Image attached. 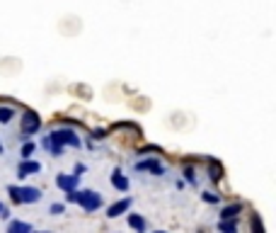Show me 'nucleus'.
<instances>
[{
	"label": "nucleus",
	"instance_id": "1",
	"mask_svg": "<svg viewBox=\"0 0 276 233\" xmlns=\"http://www.w3.org/2000/svg\"><path fill=\"white\" fill-rule=\"evenodd\" d=\"M68 199L77 202L85 211H97L102 207V194H97L95 189H83V192L73 189V192H68Z\"/></svg>",
	"mask_w": 276,
	"mask_h": 233
},
{
	"label": "nucleus",
	"instance_id": "2",
	"mask_svg": "<svg viewBox=\"0 0 276 233\" xmlns=\"http://www.w3.org/2000/svg\"><path fill=\"white\" fill-rule=\"evenodd\" d=\"M10 197L15 204H34L42 199V189L39 187H20V185H10L8 187Z\"/></svg>",
	"mask_w": 276,
	"mask_h": 233
},
{
	"label": "nucleus",
	"instance_id": "3",
	"mask_svg": "<svg viewBox=\"0 0 276 233\" xmlns=\"http://www.w3.org/2000/svg\"><path fill=\"white\" fill-rule=\"evenodd\" d=\"M49 136H51L54 141H58L61 146H70V148H80V144H83V139H80L73 129H63V126L54 129Z\"/></svg>",
	"mask_w": 276,
	"mask_h": 233
},
{
	"label": "nucleus",
	"instance_id": "4",
	"mask_svg": "<svg viewBox=\"0 0 276 233\" xmlns=\"http://www.w3.org/2000/svg\"><path fill=\"white\" fill-rule=\"evenodd\" d=\"M42 129V119H39V114L32 110H24L22 114V139H29L34 134Z\"/></svg>",
	"mask_w": 276,
	"mask_h": 233
},
{
	"label": "nucleus",
	"instance_id": "5",
	"mask_svg": "<svg viewBox=\"0 0 276 233\" xmlns=\"http://www.w3.org/2000/svg\"><path fill=\"white\" fill-rule=\"evenodd\" d=\"M136 170L141 173H153V175H165V165L160 163V158H145V160H138L136 163Z\"/></svg>",
	"mask_w": 276,
	"mask_h": 233
},
{
	"label": "nucleus",
	"instance_id": "6",
	"mask_svg": "<svg viewBox=\"0 0 276 233\" xmlns=\"http://www.w3.org/2000/svg\"><path fill=\"white\" fill-rule=\"evenodd\" d=\"M42 170V165L36 163V160H32V158H22V163L17 165V178H29V175H36Z\"/></svg>",
	"mask_w": 276,
	"mask_h": 233
},
{
	"label": "nucleus",
	"instance_id": "7",
	"mask_svg": "<svg viewBox=\"0 0 276 233\" xmlns=\"http://www.w3.org/2000/svg\"><path fill=\"white\" fill-rule=\"evenodd\" d=\"M77 180H80V175H56V185L63 189V192H73V189H77Z\"/></svg>",
	"mask_w": 276,
	"mask_h": 233
},
{
	"label": "nucleus",
	"instance_id": "8",
	"mask_svg": "<svg viewBox=\"0 0 276 233\" xmlns=\"http://www.w3.org/2000/svg\"><path fill=\"white\" fill-rule=\"evenodd\" d=\"M129 207H131V197H124V199L114 202L109 209H107V216H109V219H116V216L126 214V211H129Z\"/></svg>",
	"mask_w": 276,
	"mask_h": 233
},
{
	"label": "nucleus",
	"instance_id": "9",
	"mask_svg": "<svg viewBox=\"0 0 276 233\" xmlns=\"http://www.w3.org/2000/svg\"><path fill=\"white\" fill-rule=\"evenodd\" d=\"M111 185H114V189H119V192H126V189H129V178L124 175L119 168L111 173Z\"/></svg>",
	"mask_w": 276,
	"mask_h": 233
},
{
	"label": "nucleus",
	"instance_id": "10",
	"mask_svg": "<svg viewBox=\"0 0 276 233\" xmlns=\"http://www.w3.org/2000/svg\"><path fill=\"white\" fill-rule=\"evenodd\" d=\"M42 146H44L51 155H56V158H58V155H63V146L58 144V141H54L51 136H44V139H42Z\"/></svg>",
	"mask_w": 276,
	"mask_h": 233
},
{
	"label": "nucleus",
	"instance_id": "11",
	"mask_svg": "<svg viewBox=\"0 0 276 233\" xmlns=\"http://www.w3.org/2000/svg\"><path fill=\"white\" fill-rule=\"evenodd\" d=\"M129 226H131L133 231H138V233H143L145 228H148L145 219L143 216H138V214H129Z\"/></svg>",
	"mask_w": 276,
	"mask_h": 233
},
{
	"label": "nucleus",
	"instance_id": "12",
	"mask_svg": "<svg viewBox=\"0 0 276 233\" xmlns=\"http://www.w3.org/2000/svg\"><path fill=\"white\" fill-rule=\"evenodd\" d=\"M240 211H243V204H230V207H225L221 211V219H238Z\"/></svg>",
	"mask_w": 276,
	"mask_h": 233
},
{
	"label": "nucleus",
	"instance_id": "13",
	"mask_svg": "<svg viewBox=\"0 0 276 233\" xmlns=\"http://www.w3.org/2000/svg\"><path fill=\"white\" fill-rule=\"evenodd\" d=\"M34 226L32 223H27V221H12L10 226H8V231L10 233H29Z\"/></svg>",
	"mask_w": 276,
	"mask_h": 233
},
{
	"label": "nucleus",
	"instance_id": "14",
	"mask_svg": "<svg viewBox=\"0 0 276 233\" xmlns=\"http://www.w3.org/2000/svg\"><path fill=\"white\" fill-rule=\"evenodd\" d=\"M209 173H211V180H213V182H218V180L223 178L221 163H216V160H209Z\"/></svg>",
	"mask_w": 276,
	"mask_h": 233
},
{
	"label": "nucleus",
	"instance_id": "15",
	"mask_svg": "<svg viewBox=\"0 0 276 233\" xmlns=\"http://www.w3.org/2000/svg\"><path fill=\"white\" fill-rule=\"evenodd\" d=\"M15 117V107H0V124H10Z\"/></svg>",
	"mask_w": 276,
	"mask_h": 233
},
{
	"label": "nucleus",
	"instance_id": "16",
	"mask_svg": "<svg viewBox=\"0 0 276 233\" xmlns=\"http://www.w3.org/2000/svg\"><path fill=\"white\" fill-rule=\"evenodd\" d=\"M221 228H223V231H228V233H232L235 228H238V226H235V221H232V219H223V221H221Z\"/></svg>",
	"mask_w": 276,
	"mask_h": 233
},
{
	"label": "nucleus",
	"instance_id": "17",
	"mask_svg": "<svg viewBox=\"0 0 276 233\" xmlns=\"http://www.w3.org/2000/svg\"><path fill=\"white\" fill-rule=\"evenodd\" d=\"M32 153H34V144L27 141V144L22 146V158H32Z\"/></svg>",
	"mask_w": 276,
	"mask_h": 233
},
{
	"label": "nucleus",
	"instance_id": "18",
	"mask_svg": "<svg viewBox=\"0 0 276 233\" xmlns=\"http://www.w3.org/2000/svg\"><path fill=\"white\" fill-rule=\"evenodd\" d=\"M204 202H209V204H216V202H218V194H211V192H204Z\"/></svg>",
	"mask_w": 276,
	"mask_h": 233
},
{
	"label": "nucleus",
	"instance_id": "19",
	"mask_svg": "<svg viewBox=\"0 0 276 233\" xmlns=\"http://www.w3.org/2000/svg\"><path fill=\"white\" fill-rule=\"evenodd\" d=\"M51 214H56V216H58V214H63V211H66V207H63V204H51Z\"/></svg>",
	"mask_w": 276,
	"mask_h": 233
},
{
	"label": "nucleus",
	"instance_id": "20",
	"mask_svg": "<svg viewBox=\"0 0 276 233\" xmlns=\"http://www.w3.org/2000/svg\"><path fill=\"white\" fill-rule=\"evenodd\" d=\"M252 228H254V231H257V228H259V231L264 233V226H262V223H259V219H257V216H254V219H252Z\"/></svg>",
	"mask_w": 276,
	"mask_h": 233
},
{
	"label": "nucleus",
	"instance_id": "21",
	"mask_svg": "<svg viewBox=\"0 0 276 233\" xmlns=\"http://www.w3.org/2000/svg\"><path fill=\"white\" fill-rule=\"evenodd\" d=\"M85 170H88V168L83 165V163H77V165H75V175H83V173H85Z\"/></svg>",
	"mask_w": 276,
	"mask_h": 233
},
{
	"label": "nucleus",
	"instance_id": "22",
	"mask_svg": "<svg viewBox=\"0 0 276 233\" xmlns=\"http://www.w3.org/2000/svg\"><path fill=\"white\" fill-rule=\"evenodd\" d=\"M187 180H189V182H191V185L196 182V180H194V173H191V170H187Z\"/></svg>",
	"mask_w": 276,
	"mask_h": 233
},
{
	"label": "nucleus",
	"instance_id": "23",
	"mask_svg": "<svg viewBox=\"0 0 276 233\" xmlns=\"http://www.w3.org/2000/svg\"><path fill=\"white\" fill-rule=\"evenodd\" d=\"M8 214H10V211L5 209V207H3V204H0V216H3V219H5V216H8Z\"/></svg>",
	"mask_w": 276,
	"mask_h": 233
},
{
	"label": "nucleus",
	"instance_id": "24",
	"mask_svg": "<svg viewBox=\"0 0 276 233\" xmlns=\"http://www.w3.org/2000/svg\"><path fill=\"white\" fill-rule=\"evenodd\" d=\"M0 153H3V144H0Z\"/></svg>",
	"mask_w": 276,
	"mask_h": 233
}]
</instances>
